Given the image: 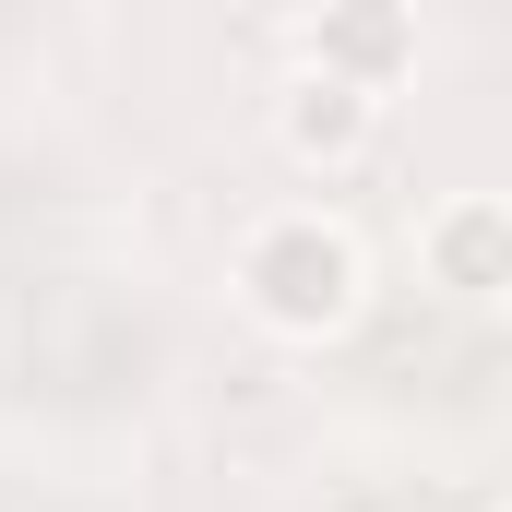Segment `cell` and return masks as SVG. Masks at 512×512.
Instances as JSON below:
<instances>
[{"instance_id": "6da1fadb", "label": "cell", "mask_w": 512, "mask_h": 512, "mask_svg": "<svg viewBox=\"0 0 512 512\" xmlns=\"http://www.w3.org/2000/svg\"><path fill=\"white\" fill-rule=\"evenodd\" d=\"M227 298L274 346H334L370 310V251H358V227L334 203H262L227 239Z\"/></svg>"}, {"instance_id": "7a4b0ae2", "label": "cell", "mask_w": 512, "mask_h": 512, "mask_svg": "<svg viewBox=\"0 0 512 512\" xmlns=\"http://www.w3.org/2000/svg\"><path fill=\"white\" fill-rule=\"evenodd\" d=\"M298 72H334V84L393 108L417 84V0H310L298 12Z\"/></svg>"}, {"instance_id": "3957f363", "label": "cell", "mask_w": 512, "mask_h": 512, "mask_svg": "<svg viewBox=\"0 0 512 512\" xmlns=\"http://www.w3.org/2000/svg\"><path fill=\"white\" fill-rule=\"evenodd\" d=\"M417 274L453 298V310H501L512 286V203L501 191H441L417 215Z\"/></svg>"}, {"instance_id": "277c9868", "label": "cell", "mask_w": 512, "mask_h": 512, "mask_svg": "<svg viewBox=\"0 0 512 512\" xmlns=\"http://www.w3.org/2000/svg\"><path fill=\"white\" fill-rule=\"evenodd\" d=\"M370 143H382V96H358L334 72H286V96H274V155L286 167L346 179V167H370Z\"/></svg>"}]
</instances>
